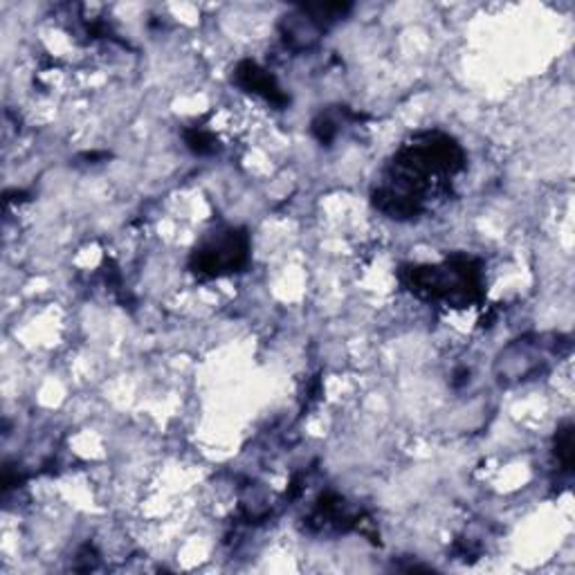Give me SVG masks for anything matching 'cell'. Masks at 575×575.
Listing matches in <instances>:
<instances>
[{"instance_id": "3957f363", "label": "cell", "mask_w": 575, "mask_h": 575, "mask_svg": "<svg viewBox=\"0 0 575 575\" xmlns=\"http://www.w3.org/2000/svg\"><path fill=\"white\" fill-rule=\"evenodd\" d=\"M250 263V234L243 228H220L207 234L189 256V271L198 279L237 275Z\"/></svg>"}, {"instance_id": "8992f818", "label": "cell", "mask_w": 575, "mask_h": 575, "mask_svg": "<svg viewBox=\"0 0 575 575\" xmlns=\"http://www.w3.org/2000/svg\"><path fill=\"white\" fill-rule=\"evenodd\" d=\"M555 457L564 472L573 470V425L564 423L555 434Z\"/></svg>"}, {"instance_id": "52a82bcc", "label": "cell", "mask_w": 575, "mask_h": 575, "mask_svg": "<svg viewBox=\"0 0 575 575\" xmlns=\"http://www.w3.org/2000/svg\"><path fill=\"white\" fill-rule=\"evenodd\" d=\"M313 136L318 138V142L320 145H331L335 138H337V122L326 113H322V115H318L315 119H313Z\"/></svg>"}, {"instance_id": "7a4b0ae2", "label": "cell", "mask_w": 575, "mask_h": 575, "mask_svg": "<svg viewBox=\"0 0 575 575\" xmlns=\"http://www.w3.org/2000/svg\"><path fill=\"white\" fill-rule=\"evenodd\" d=\"M398 279L407 292L423 301L470 308L483 301V263L474 256L455 254L436 265H403Z\"/></svg>"}, {"instance_id": "5b68a950", "label": "cell", "mask_w": 575, "mask_h": 575, "mask_svg": "<svg viewBox=\"0 0 575 575\" xmlns=\"http://www.w3.org/2000/svg\"><path fill=\"white\" fill-rule=\"evenodd\" d=\"M185 145L196 156H214L220 149L214 133H209L200 126H192L185 130Z\"/></svg>"}, {"instance_id": "277c9868", "label": "cell", "mask_w": 575, "mask_h": 575, "mask_svg": "<svg viewBox=\"0 0 575 575\" xmlns=\"http://www.w3.org/2000/svg\"><path fill=\"white\" fill-rule=\"evenodd\" d=\"M234 81L245 93L261 97L263 102L273 104L275 108H286L290 104V97L284 93V88L275 79L271 70L261 68L256 61H241L234 70Z\"/></svg>"}, {"instance_id": "6da1fadb", "label": "cell", "mask_w": 575, "mask_h": 575, "mask_svg": "<svg viewBox=\"0 0 575 575\" xmlns=\"http://www.w3.org/2000/svg\"><path fill=\"white\" fill-rule=\"evenodd\" d=\"M463 169L465 153L452 136L440 130L416 133L389 160L371 203L389 218L414 220L452 192L455 175Z\"/></svg>"}]
</instances>
